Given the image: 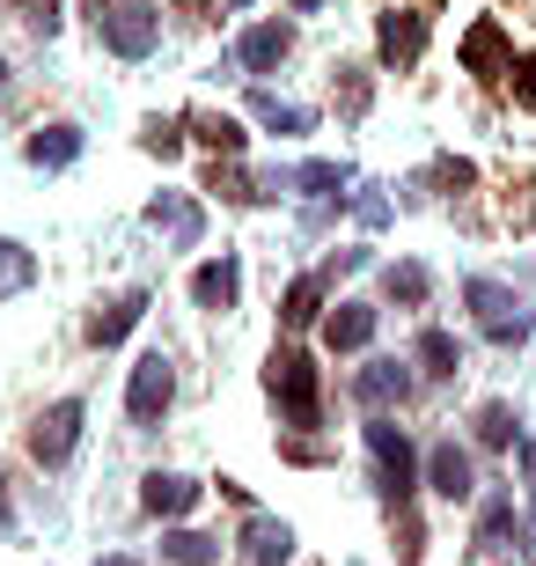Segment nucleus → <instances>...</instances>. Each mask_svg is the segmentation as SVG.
I'll list each match as a JSON object with an SVG mask.
<instances>
[{"mask_svg":"<svg viewBox=\"0 0 536 566\" xmlns=\"http://www.w3.org/2000/svg\"><path fill=\"white\" fill-rule=\"evenodd\" d=\"M368 449H375V479H382V493H390V501H412L419 457H412V441H404V427L375 412V420H368Z\"/></svg>","mask_w":536,"mask_h":566,"instance_id":"obj_1","label":"nucleus"},{"mask_svg":"<svg viewBox=\"0 0 536 566\" xmlns=\"http://www.w3.org/2000/svg\"><path fill=\"white\" fill-rule=\"evenodd\" d=\"M96 30H104V44L118 60H147V52L162 44V15H155L147 0H118L111 15H96Z\"/></svg>","mask_w":536,"mask_h":566,"instance_id":"obj_2","label":"nucleus"},{"mask_svg":"<svg viewBox=\"0 0 536 566\" xmlns=\"http://www.w3.org/2000/svg\"><path fill=\"white\" fill-rule=\"evenodd\" d=\"M272 398L287 405V420H294V427H316L324 398H316V368H309V354H294V346H280V354H272Z\"/></svg>","mask_w":536,"mask_h":566,"instance_id":"obj_3","label":"nucleus"},{"mask_svg":"<svg viewBox=\"0 0 536 566\" xmlns=\"http://www.w3.org/2000/svg\"><path fill=\"white\" fill-rule=\"evenodd\" d=\"M169 398H177V368H169V354H140L133 390H125V412H133L140 427H155L169 412Z\"/></svg>","mask_w":536,"mask_h":566,"instance_id":"obj_4","label":"nucleus"},{"mask_svg":"<svg viewBox=\"0 0 536 566\" xmlns=\"http://www.w3.org/2000/svg\"><path fill=\"white\" fill-rule=\"evenodd\" d=\"M74 441H82V398H60L52 412H38V427H30V457H38L44 471H60V463L74 457Z\"/></svg>","mask_w":536,"mask_h":566,"instance_id":"obj_5","label":"nucleus"},{"mask_svg":"<svg viewBox=\"0 0 536 566\" xmlns=\"http://www.w3.org/2000/svg\"><path fill=\"white\" fill-rule=\"evenodd\" d=\"M463 302H471V310H477V324H485V332H493L500 346H507V338H522V332H529V316H522L515 287H500V280H471V287H463Z\"/></svg>","mask_w":536,"mask_h":566,"instance_id":"obj_6","label":"nucleus"},{"mask_svg":"<svg viewBox=\"0 0 536 566\" xmlns=\"http://www.w3.org/2000/svg\"><path fill=\"white\" fill-rule=\"evenodd\" d=\"M353 398L368 405V412H390V405L412 398V376H404V360H368L360 376H353Z\"/></svg>","mask_w":536,"mask_h":566,"instance_id":"obj_7","label":"nucleus"},{"mask_svg":"<svg viewBox=\"0 0 536 566\" xmlns=\"http://www.w3.org/2000/svg\"><path fill=\"white\" fill-rule=\"evenodd\" d=\"M375 44H382V60H390V66H412L419 52H427V15H412V8H390V15L375 22Z\"/></svg>","mask_w":536,"mask_h":566,"instance_id":"obj_8","label":"nucleus"},{"mask_svg":"<svg viewBox=\"0 0 536 566\" xmlns=\"http://www.w3.org/2000/svg\"><path fill=\"white\" fill-rule=\"evenodd\" d=\"M463 66H471V74H485V82H493V74H507V66H515L507 30H500V22H477L471 38H463Z\"/></svg>","mask_w":536,"mask_h":566,"instance_id":"obj_9","label":"nucleus"},{"mask_svg":"<svg viewBox=\"0 0 536 566\" xmlns=\"http://www.w3.org/2000/svg\"><path fill=\"white\" fill-rule=\"evenodd\" d=\"M235 294H243V265L235 258H213V265L191 273V302L199 310H235Z\"/></svg>","mask_w":536,"mask_h":566,"instance_id":"obj_10","label":"nucleus"},{"mask_svg":"<svg viewBox=\"0 0 536 566\" xmlns=\"http://www.w3.org/2000/svg\"><path fill=\"white\" fill-rule=\"evenodd\" d=\"M368 338H375V310L368 302H338V310L324 316V346L330 354H360Z\"/></svg>","mask_w":536,"mask_h":566,"instance_id":"obj_11","label":"nucleus"},{"mask_svg":"<svg viewBox=\"0 0 536 566\" xmlns=\"http://www.w3.org/2000/svg\"><path fill=\"white\" fill-rule=\"evenodd\" d=\"M427 479H433V493H441V501H471V493H477V479H471V457H463L455 441H441V449L427 457Z\"/></svg>","mask_w":536,"mask_h":566,"instance_id":"obj_12","label":"nucleus"},{"mask_svg":"<svg viewBox=\"0 0 536 566\" xmlns=\"http://www.w3.org/2000/svg\"><path fill=\"white\" fill-rule=\"evenodd\" d=\"M287 52H294V30H287V22H258V30H243V44H235V60H243L250 74L280 66Z\"/></svg>","mask_w":536,"mask_h":566,"instance_id":"obj_13","label":"nucleus"},{"mask_svg":"<svg viewBox=\"0 0 536 566\" xmlns=\"http://www.w3.org/2000/svg\"><path fill=\"white\" fill-rule=\"evenodd\" d=\"M147 221H155V229L169 235V243H199V235H207V213L191 207V199H177V191H162V199H155V207H147Z\"/></svg>","mask_w":536,"mask_h":566,"instance_id":"obj_14","label":"nucleus"},{"mask_svg":"<svg viewBox=\"0 0 536 566\" xmlns=\"http://www.w3.org/2000/svg\"><path fill=\"white\" fill-rule=\"evenodd\" d=\"M243 552H250L258 566H287V559H294V530L272 523V515H250V523H243Z\"/></svg>","mask_w":536,"mask_h":566,"instance_id":"obj_15","label":"nucleus"},{"mask_svg":"<svg viewBox=\"0 0 536 566\" xmlns=\"http://www.w3.org/2000/svg\"><path fill=\"white\" fill-rule=\"evenodd\" d=\"M140 501H147V515H191V507H199V485L177 479V471H147Z\"/></svg>","mask_w":536,"mask_h":566,"instance_id":"obj_16","label":"nucleus"},{"mask_svg":"<svg viewBox=\"0 0 536 566\" xmlns=\"http://www.w3.org/2000/svg\"><path fill=\"white\" fill-rule=\"evenodd\" d=\"M140 316H147V294H118L111 310H96V316H88V346H118V338L133 332Z\"/></svg>","mask_w":536,"mask_h":566,"instance_id":"obj_17","label":"nucleus"},{"mask_svg":"<svg viewBox=\"0 0 536 566\" xmlns=\"http://www.w3.org/2000/svg\"><path fill=\"white\" fill-rule=\"evenodd\" d=\"M38 169H66L74 155H82V126H44V133H30V147H22Z\"/></svg>","mask_w":536,"mask_h":566,"instance_id":"obj_18","label":"nucleus"},{"mask_svg":"<svg viewBox=\"0 0 536 566\" xmlns=\"http://www.w3.org/2000/svg\"><path fill=\"white\" fill-rule=\"evenodd\" d=\"M250 111H258V118H265L272 133H309V126H316V111H302V104H280V96H265V88L250 96Z\"/></svg>","mask_w":536,"mask_h":566,"instance_id":"obj_19","label":"nucleus"},{"mask_svg":"<svg viewBox=\"0 0 536 566\" xmlns=\"http://www.w3.org/2000/svg\"><path fill=\"white\" fill-rule=\"evenodd\" d=\"M280 316H287V324H294V332H309V324H316V316H324V280H294V287H287V310H280Z\"/></svg>","mask_w":536,"mask_h":566,"instance_id":"obj_20","label":"nucleus"},{"mask_svg":"<svg viewBox=\"0 0 536 566\" xmlns=\"http://www.w3.org/2000/svg\"><path fill=\"white\" fill-rule=\"evenodd\" d=\"M382 287H390V302L419 310V302L433 294V273H427V265H390V273H382Z\"/></svg>","mask_w":536,"mask_h":566,"instance_id":"obj_21","label":"nucleus"},{"mask_svg":"<svg viewBox=\"0 0 536 566\" xmlns=\"http://www.w3.org/2000/svg\"><path fill=\"white\" fill-rule=\"evenodd\" d=\"M287 185H302L309 199H338V191H346V163H302Z\"/></svg>","mask_w":536,"mask_h":566,"instance_id":"obj_22","label":"nucleus"},{"mask_svg":"<svg viewBox=\"0 0 536 566\" xmlns=\"http://www.w3.org/2000/svg\"><path fill=\"white\" fill-rule=\"evenodd\" d=\"M169 559L177 566H213L221 559V537H207V530H177V537H169Z\"/></svg>","mask_w":536,"mask_h":566,"instance_id":"obj_23","label":"nucleus"},{"mask_svg":"<svg viewBox=\"0 0 536 566\" xmlns=\"http://www.w3.org/2000/svg\"><path fill=\"white\" fill-rule=\"evenodd\" d=\"M419 360H427V376H455L463 368V346L449 332H419Z\"/></svg>","mask_w":536,"mask_h":566,"instance_id":"obj_24","label":"nucleus"},{"mask_svg":"<svg viewBox=\"0 0 536 566\" xmlns=\"http://www.w3.org/2000/svg\"><path fill=\"white\" fill-rule=\"evenodd\" d=\"M515 405H485V412H477V441H485V449H507V441H515Z\"/></svg>","mask_w":536,"mask_h":566,"instance_id":"obj_25","label":"nucleus"},{"mask_svg":"<svg viewBox=\"0 0 536 566\" xmlns=\"http://www.w3.org/2000/svg\"><path fill=\"white\" fill-rule=\"evenodd\" d=\"M515 530V501H485V515H477V545H493L500 552V537Z\"/></svg>","mask_w":536,"mask_h":566,"instance_id":"obj_26","label":"nucleus"},{"mask_svg":"<svg viewBox=\"0 0 536 566\" xmlns=\"http://www.w3.org/2000/svg\"><path fill=\"white\" fill-rule=\"evenodd\" d=\"M15 287H30V251L22 243H0V294H15Z\"/></svg>","mask_w":536,"mask_h":566,"instance_id":"obj_27","label":"nucleus"},{"mask_svg":"<svg viewBox=\"0 0 536 566\" xmlns=\"http://www.w3.org/2000/svg\"><path fill=\"white\" fill-rule=\"evenodd\" d=\"M199 140L221 147V155H243V126L235 118H199Z\"/></svg>","mask_w":536,"mask_h":566,"instance_id":"obj_28","label":"nucleus"},{"mask_svg":"<svg viewBox=\"0 0 536 566\" xmlns=\"http://www.w3.org/2000/svg\"><path fill=\"white\" fill-rule=\"evenodd\" d=\"M15 8H22V22H30L38 38H52V30H60V0H15Z\"/></svg>","mask_w":536,"mask_h":566,"instance_id":"obj_29","label":"nucleus"},{"mask_svg":"<svg viewBox=\"0 0 536 566\" xmlns=\"http://www.w3.org/2000/svg\"><path fill=\"white\" fill-rule=\"evenodd\" d=\"M346 82H338V96H346V111H368V74L360 66H338Z\"/></svg>","mask_w":536,"mask_h":566,"instance_id":"obj_30","label":"nucleus"},{"mask_svg":"<svg viewBox=\"0 0 536 566\" xmlns=\"http://www.w3.org/2000/svg\"><path fill=\"white\" fill-rule=\"evenodd\" d=\"M147 147H155V155H185V126H162V118H155V126H147Z\"/></svg>","mask_w":536,"mask_h":566,"instance_id":"obj_31","label":"nucleus"},{"mask_svg":"<svg viewBox=\"0 0 536 566\" xmlns=\"http://www.w3.org/2000/svg\"><path fill=\"white\" fill-rule=\"evenodd\" d=\"M507 74H515V96H522V104L536 111V52H529V60H515Z\"/></svg>","mask_w":536,"mask_h":566,"instance_id":"obj_32","label":"nucleus"},{"mask_svg":"<svg viewBox=\"0 0 536 566\" xmlns=\"http://www.w3.org/2000/svg\"><path fill=\"white\" fill-rule=\"evenodd\" d=\"M522 559L536 566V515H529V523H522Z\"/></svg>","mask_w":536,"mask_h":566,"instance_id":"obj_33","label":"nucleus"},{"mask_svg":"<svg viewBox=\"0 0 536 566\" xmlns=\"http://www.w3.org/2000/svg\"><path fill=\"white\" fill-rule=\"evenodd\" d=\"M522 471H529V485H536V441H522Z\"/></svg>","mask_w":536,"mask_h":566,"instance_id":"obj_34","label":"nucleus"},{"mask_svg":"<svg viewBox=\"0 0 536 566\" xmlns=\"http://www.w3.org/2000/svg\"><path fill=\"white\" fill-rule=\"evenodd\" d=\"M96 566H140V559H118V552H111V559H96Z\"/></svg>","mask_w":536,"mask_h":566,"instance_id":"obj_35","label":"nucleus"},{"mask_svg":"<svg viewBox=\"0 0 536 566\" xmlns=\"http://www.w3.org/2000/svg\"><path fill=\"white\" fill-rule=\"evenodd\" d=\"M0 530H8V493H0Z\"/></svg>","mask_w":536,"mask_h":566,"instance_id":"obj_36","label":"nucleus"},{"mask_svg":"<svg viewBox=\"0 0 536 566\" xmlns=\"http://www.w3.org/2000/svg\"><path fill=\"white\" fill-rule=\"evenodd\" d=\"M294 8H324V0H294Z\"/></svg>","mask_w":536,"mask_h":566,"instance_id":"obj_37","label":"nucleus"},{"mask_svg":"<svg viewBox=\"0 0 536 566\" xmlns=\"http://www.w3.org/2000/svg\"><path fill=\"white\" fill-rule=\"evenodd\" d=\"M0 88H8V66H0Z\"/></svg>","mask_w":536,"mask_h":566,"instance_id":"obj_38","label":"nucleus"}]
</instances>
